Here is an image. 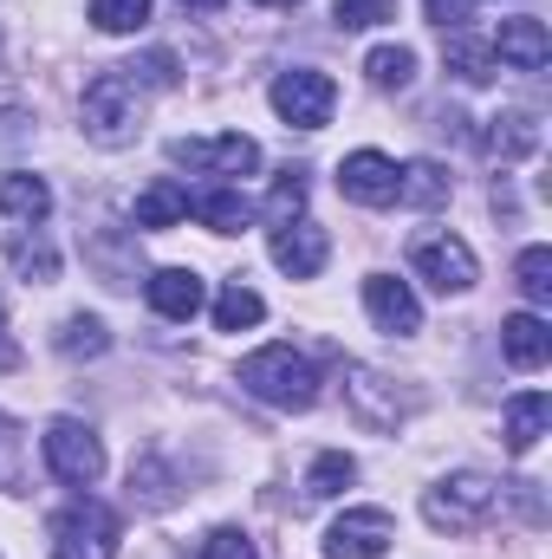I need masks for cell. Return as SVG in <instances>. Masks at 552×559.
I'll use <instances>...</instances> for the list:
<instances>
[{"label": "cell", "instance_id": "obj_1", "mask_svg": "<svg viewBox=\"0 0 552 559\" xmlns=\"http://www.w3.org/2000/svg\"><path fill=\"white\" fill-rule=\"evenodd\" d=\"M235 378H241L248 397H261V404H274V411H312V404H319V365H312L305 352H292V345H261V352H248Z\"/></svg>", "mask_w": 552, "mask_h": 559}, {"label": "cell", "instance_id": "obj_2", "mask_svg": "<svg viewBox=\"0 0 552 559\" xmlns=\"http://www.w3.org/2000/svg\"><path fill=\"white\" fill-rule=\"evenodd\" d=\"M79 124H85V138L98 143V150H131L143 138V92L118 66L98 72L85 85V98H79Z\"/></svg>", "mask_w": 552, "mask_h": 559}, {"label": "cell", "instance_id": "obj_3", "mask_svg": "<svg viewBox=\"0 0 552 559\" xmlns=\"http://www.w3.org/2000/svg\"><path fill=\"white\" fill-rule=\"evenodd\" d=\"M494 508H501V481L481 475V468H455L422 495V521L435 534H475V527L494 521Z\"/></svg>", "mask_w": 552, "mask_h": 559}, {"label": "cell", "instance_id": "obj_4", "mask_svg": "<svg viewBox=\"0 0 552 559\" xmlns=\"http://www.w3.org/2000/svg\"><path fill=\"white\" fill-rule=\"evenodd\" d=\"M52 559H118V514L92 495L52 514Z\"/></svg>", "mask_w": 552, "mask_h": 559}, {"label": "cell", "instance_id": "obj_5", "mask_svg": "<svg viewBox=\"0 0 552 559\" xmlns=\"http://www.w3.org/2000/svg\"><path fill=\"white\" fill-rule=\"evenodd\" d=\"M39 449H46V468H52L65 488H98V475H105V442H98L92 423L52 417L46 436H39Z\"/></svg>", "mask_w": 552, "mask_h": 559}, {"label": "cell", "instance_id": "obj_6", "mask_svg": "<svg viewBox=\"0 0 552 559\" xmlns=\"http://www.w3.org/2000/svg\"><path fill=\"white\" fill-rule=\"evenodd\" d=\"M410 267H416V280H429L435 293H468V286L481 280L475 248H468L461 235H448V228H435V235H416V241H410Z\"/></svg>", "mask_w": 552, "mask_h": 559}, {"label": "cell", "instance_id": "obj_7", "mask_svg": "<svg viewBox=\"0 0 552 559\" xmlns=\"http://www.w3.org/2000/svg\"><path fill=\"white\" fill-rule=\"evenodd\" d=\"M274 111L292 124V131H325L332 111H338V85L312 66H292L274 79Z\"/></svg>", "mask_w": 552, "mask_h": 559}, {"label": "cell", "instance_id": "obj_8", "mask_svg": "<svg viewBox=\"0 0 552 559\" xmlns=\"http://www.w3.org/2000/svg\"><path fill=\"white\" fill-rule=\"evenodd\" d=\"M345 404H351V417L364 423V429H377V436H391L397 423L410 417V397L377 365H345Z\"/></svg>", "mask_w": 552, "mask_h": 559}, {"label": "cell", "instance_id": "obj_9", "mask_svg": "<svg viewBox=\"0 0 552 559\" xmlns=\"http://www.w3.org/2000/svg\"><path fill=\"white\" fill-rule=\"evenodd\" d=\"M169 156H176L182 169H202V176H221V182H241V176L261 169V143L241 138V131H235V138H176Z\"/></svg>", "mask_w": 552, "mask_h": 559}, {"label": "cell", "instance_id": "obj_10", "mask_svg": "<svg viewBox=\"0 0 552 559\" xmlns=\"http://www.w3.org/2000/svg\"><path fill=\"white\" fill-rule=\"evenodd\" d=\"M397 540V521L384 508H345L325 534V559H384Z\"/></svg>", "mask_w": 552, "mask_h": 559}, {"label": "cell", "instance_id": "obj_11", "mask_svg": "<svg viewBox=\"0 0 552 559\" xmlns=\"http://www.w3.org/2000/svg\"><path fill=\"white\" fill-rule=\"evenodd\" d=\"M364 312H371V325L391 332V338H416V332H422V299L410 293V280H397V274L364 280Z\"/></svg>", "mask_w": 552, "mask_h": 559}, {"label": "cell", "instance_id": "obj_12", "mask_svg": "<svg viewBox=\"0 0 552 559\" xmlns=\"http://www.w3.org/2000/svg\"><path fill=\"white\" fill-rule=\"evenodd\" d=\"M397 169H404V163H391L384 150H351V156L338 163V189H345L358 209H391V202H397Z\"/></svg>", "mask_w": 552, "mask_h": 559}, {"label": "cell", "instance_id": "obj_13", "mask_svg": "<svg viewBox=\"0 0 552 559\" xmlns=\"http://www.w3.org/2000/svg\"><path fill=\"white\" fill-rule=\"evenodd\" d=\"M143 299H149V312H156V319L189 325V319L208 306V280L195 274V267H156V274L143 280Z\"/></svg>", "mask_w": 552, "mask_h": 559}, {"label": "cell", "instance_id": "obj_14", "mask_svg": "<svg viewBox=\"0 0 552 559\" xmlns=\"http://www.w3.org/2000/svg\"><path fill=\"white\" fill-rule=\"evenodd\" d=\"M267 248H274V267L286 280H312L319 267H325V254H332L325 228H319V222H305V215H299V222H286V228H274V241H267Z\"/></svg>", "mask_w": 552, "mask_h": 559}, {"label": "cell", "instance_id": "obj_15", "mask_svg": "<svg viewBox=\"0 0 552 559\" xmlns=\"http://www.w3.org/2000/svg\"><path fill=\"white\" fill-rule=\"evenodd\" d=\"M501 358H507L514 371H540L552 358V325L540 312H514V319L501 325Z\"/></svg>", "mask_w": 552, "mask_h": 559}, {"label": "cell", "instance_id": "obj_16", "mask_svg": "<svg viewBox=\"0 0 552 559\" xmlns=\"http://www.w3.org/2000/svg\"><path fill=\"white\" fill-rule=\"evenodd\" d=\"M494 59H501V66H520V72H540V66L552 59V33L540 26V20H501Z\"/></svg>", "mask_w": 552, "mask_h": 559}, {"label": "cell", "instance_id": "obj_17", "mask_svg": "<svg viewBox=\"0 0 552 559\" xmlns=\"http://www.w3.org/2000/svg\"><path fill=\"white\" fill-rule=\"evenodd\" d=\"M189 215L208 228V235H241L248 228V195L235 189V182H221V189H208V195H189Z\"/></svg>", "mask_w": 552, "mask_h": 559}, {"label": "cell", "instance_id": "obj_18", "mask_svg": "<svg viewBox=\"0 0 552 559\" xmlns=\"http://www.w3.org/2000/svg\"><path fill=\"white\" fill-rule=\"evenodd\" d=\"M547 423H552V397H547V391H520V397L507 404L501 436H507V449H514V455H527V449L547 436Z\"/></svg>", "mask_w": 552, "mask_h": 559}, {"label": "cell", "instance_id": "obj_19", "mask_svg": "<svg viewBox=\"0 0 552 559\" xmlns=\"http://www.w3.org/2000/svg\"><path fill=\"white\" fill-rule=\"evenodd\" d=\"M0 215L20 228H39L52 215V189L39 176H0Z\"/></svg>", "mask_w": 552, "mask_h": 559}, {"label": "cell", "instance_id": "obj_20", "mask_svg": "<svg viewBox=\"0 0 552 559\" xmlns=\"http://www.w3.org/2000/svg\"><path fill=\"white\" fill-rule=\"evenodd\" d=\"M455 195V182H448V169L442 163H429V156H416L397 169V202H410V209H442Z\"/></svg>", "mask_w": 552, "mask_h": 559}, {"label": "cell", "instance_id": "obj_21", "mask_svg": "<svg viewBox=\"0 0 552 559\" xmlns=\"http://www.w3.org/2000/svg\"><path fill=\"white\" fill-rule=\"evenodd\" d=\"M488 150L501 156V163H520V156H533L540 150V118L533 111H501L494 124H488Z\"/></svg>", "mask_w": 552, "mask_h": 559}, {"label": "cell", "instance_id": "obj_22", "mask_svg": "<svg viewBox=\"0 0 552 559\" xmlns=\"http://www.w3.org/2000/svg\"><path fill=\"white\" fill-rule=\"evenodd\" d=\"M176 222H189V189L176 176H156L137 195V228H176Z\"/></svg>", "mask_w": 552, "mask_h": 559}, {"label": "cell", "instance_id": "obj_23", "mask_svg": "<svg viewBox=\"0 0 552 559\" xmlns=\"http://www.w3.org/2000/svg\"><path fill=\"white\" fill-rule=\"evenodd\" d=\"M442 59H448V72H455L461 85H488V79L501 72V59H494V46H481V39H468V33H448V46H442Z\"/></svg>", "mask_w": 552, "mask_h": 559}, {"label": "cell", "instance_id": "obj_24", "mask_svg": "<svg viewBox=\"0 0 552 559\" xmlns=\"http://www.w3.org/2000/svg\"><path fill=\"white\" fill-rule=\"evenodd\" d=\"M267 319V299L248 286V280H228L221 293H215V325L221 332H248V325H261Z\"/></svg>", "mask_w": 552, "mask_h": 559}, {"label": "cell", "instance_id": "obj_25", "mask_svg": "<svg viewBox=\"0 0 552 559\" xmlns=\"http://www.w3.org/2000/svg\"><path fill=\"white\" fill-rule=\"evenodd\" d=\"M52 345H59L65 358H105V352H111V332H105V319H92V312H72V319H59Z\"/></svg>", "mask_w": 552, "mask_h": 559}, {"label": "cell", "instance_id": "obj_26", "mask_svg": "<svg viewBox=\"0 0 552 559\" xmlns=\"http://www.w3.org/2000/svg\"><path fill=\"white\" fill-rule=\"evenodd\" d=\"M358 481V462L345 455V449H325V455H312V468H305V495L312 501H332V495H345Z\"/></svg>", "mask_w": 552, "mask_h": 559}, {"label": "cell", "instance_id": "obj_27", "mask_svg": "<svg viewBox=\"0 0 552 559\" xmlns=\"http://www.w3.org/2000/svg\"><path fill=\"white\" fill-rule=\"evenodd\" d=\"M7 261H13V274H20V280H39V286L59 274V254H52V241H46L39 228H20V241H13V254H7Z\"/></svg>", "mask_w": 552, "mask_h": 559}, {"label": "cell", "instance_id": "obj_28", "mask_svg": "<svg viewBox=\"0 0 552 559\" xmlns=\"http://www.w3.org/2000/svg\"><path fill=\"white\" fill-rule=\"evenodd\" d=\"M364 72H371V85H377V92H410L416 52H410V46H377V52L364 59Z\"/></svg>", "mask_w": 552, "mask_h": 559}, {"label": "cell", "instance_id": "obj_29", "mask_svg": "<svg viewBox=\"0 0 552 559\" xmlns=\"http://www.w3.org/2000/svg\"><path fill=\"white\" fill-rule=\"evenodd\" d=\"M305 195H312L305 169H286L274 189H267V228H286V222H299V215H305Z\"/></svg>", "mask_w": 552, "mask_h": 559}, {"label": "cell", "instance_id": "obj_30", "mask_svg": "<svg viewBox=\"0 0 552 559\" xmlns=\"http://www.w3.org/2000/svg\"><path fill=\"white\" fill-rule=\"evenodd\" d=\"M92 26L98 33H143L149 26V0H92Z\"/></svg>", "mask_w": 552, "mask_h": 559}, {"label": "cell", "instance_id": "obj_31", "mask_svg": "<svg viewBox=\"0 0 552 559\" xmlns=\"http://www.w3.org/2000/svg\"><path fill=\"white\" fill-rule=\"evenodd\" d=\"M332 20H338V33H371V26L397 20V0H332Z\"/></svg>", "mask_w": 552, "mask_h": 559}, {"label": "cell", "instance_id": "obj_32", "mask_svg": "<svg viewBox=\"0 0 552 559\" xmlns=\"http://www.w3.org/2000/svg\"><path fill=\"white\" fill-rule=\"evenodd\" d=\"M26 481V442H20V423L0 411V495H20Z\"/></svg>", "mask_w": 552, "mask_h": 559}, {"label": "cell", "instance_id": "obj_33", "mask_svg": "<svg viewBox=\"0 0 552 559\" xmlns=\"http://www.w3.org/2000/svg\"><path fill=\"white\" fill-rule=\"evenodd\" d=\"M137 92H169L176 85V52H143V59H131V66H118Z\"/></svg>", "mask_w": 552, "mask_h": 559}, {"label": "cell", "instance_id": "obj_34", "mask_svg": "<svg viewBox=\"0 0 552 559\" xmlns=\"http://www.w3.org/2000/svg\"><path fill=\"white\" fill-rule=\"evenodd\" d=\"M514 274H520V293H527L533 306H547L552 299V248H527V254L514 261Z\"/></svg>", "mask_w": 552, "mask_h": 559}, {"label": "cell", "instance_id": "obj_35", "mask_svg": "<svg viewBox=\"0 0 552 559\" xmlns=\"http://www.w3.org/2000/svg\"><path fill=\"white\" fill-rule=\"evenodd\" d=\"M202 559H261V554H254V540H248L241 527H215V534L202 540Z\"/></svg>", "mask_w": 552, "mask_h": 559}, {"label": "cell", "instance_id": "obj_36", "mask_svg": "<svg viewBox=\"0 0 552 559\" xmlns=\"http://www.w3.org/2000/svg\"><path fill=\"white\" fill-rule=\"evenodd\" d=\"M422 7H429V20H435L442 33H461V26L475 20V7H481V0H422Z\"/></svg>", "mask_w": 552, "mask_h": 559}, {"label": "cell", "instance_id": "obj_37", "mask_svg": "<svg viewBox=\"0 0 552 559\" xmlns=\"http://www.w3.org/2000/svg\"><path fill=\"white\" fill-rule=\"evenodd\" d=\"M131 488H143V501H149V508H163V501H169V475H163L156 462H137V468H131Z\"/></svg>", "mask_w": 552, "mask_h": 559}, {"label": "cell", "instance_id": "obj_38", "mask_svg": "<svg viewBox=\"0 0 552 559\" xmlns=\"http://www.w3.org/2000/svg\"><path fill=\"white\" fill-rule=\"evenodd\" d=\"M0 371H20V345L7 332V306H0Z\"/></svg>", "mask_w": 552, "mask_h": 559}, {"label": "cell", "instance_id": "obj_39", "mask_svg": "<svg viewBox=\"0 0 552 559\" xmlns=\"http://www.w3.org/2000/svg\"><path fill=\"white\" fill-rule=\"evenodd\" d=\"M182 7H195V13H215V7H228V0H182Z\"/></svg>", "mask_w": 552, "mask_h": 559}, {"label": "cell", "instance_id": "obj_40", "mask_svg": "<svg viewBox=\"0 0 552 559\" xmlns=\"http://www.w3.org/2000/svg\"><path fill=\"white\" fill-rule=\"evenodd\" d=\"M13 92V72H7V52H0V98Z\"/></svg>", "mask_w": 552, "mask_h": 559}, {"label": "cell", "instance_id": "obj_41", "mask_svg": "<svg viewBox=\"0 0 552 559\" xmlns=\"http://www.w3.org/2000/svg\"><path fill=\"white\" fill-rule=\"evenodd\" d=\"M261 7H299V0H261Z\"/></svg>", "mask_w": 552, "mask_h": 559}]
</instances>
